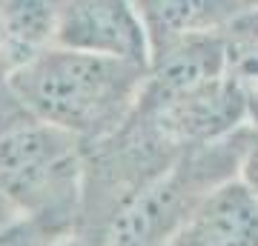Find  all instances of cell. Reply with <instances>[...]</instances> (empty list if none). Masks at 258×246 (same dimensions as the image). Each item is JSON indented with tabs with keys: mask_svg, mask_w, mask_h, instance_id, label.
<instances>
[{
	"mask_svg": "<svg viewBox=\"0 0 258 246\" xmlns=\"http://www.w3.org/2000/svg\"><path fill=\"white\" fill-rule=\"evenodd\" d=\"M249 126L186 149L112 218L101 246H169L192 209L218 183L241 175Z\"/></svg>",
	"mask_w": 258,
	"mask_h": 246,
	"instance_id": "cell-3",
	"label": "cell"
},
{
	"mask_svg": "<svg viewBox=\"0 0 258 246\" xmlns=\"http://www.w3.org/2000/svg\"><path fill=\"white\" fill-rule=\"evenodd\" d=\"M86 143L37 118L0 137V198L15 218L52 235L78 232L83 218Z\"/></svg>",
	"mask_w": 258,
	"mask_h": 246,
	"instance_id": "cell-2",
	"label": "cell"
},
{
	"mask_svg": "<svg viewBox=\"0 0 258 246\" xmlns=\"http://www.w3.org/2000/svg\"><path fill=\"white\" fill-rule=\"evenodd\" d=\"M57 235L26 218H15L0 226V246H52Z\"/></svg>",
	"mask_w": 258,
	"mask_h": 246,
	"instance_id": "cell-8",
	"label": "cell"
},
{
	"mask_svg": "<svg viewBox=\"0 0 258 246\" xmlns=\"http://www.w3.org/2000/svg\"><path fill=\"white\" fill-rule=\"evenodd\" d=\"M9 220H15V212L9 209V203L0 198V226H3V223H9Z\"/></svg>",
	"mask_w": 258,
	"mask_h": 246,
	"instance_id": "cell-11",
	"label": "cell"
},
{
	"mask_svg": "<svg viewBox=\"0 0 258 246\" xmlns=\"http://www.w3.org/2000/svg\"><path fill=\"white\" fill-rule=\"evenodd\" d=\"M29 118H35V115L26 109V103L18 98V92L9 86V80H0V137Z\"/></svg>",
	"mask_w": 258,
	"mask_h": 246,
	"instance_id": "cell-9",
	"label": "cell"
},
{
	"mask_svg": "<svg viewBox=\"0 0 258 246\" xmlns=\"http://www.w3.org/2000/svg\"><path fill=\"white\" fill-rule=\"evenodd\" d=\"M147 80L144 63L49 46L12 74L9 86L37 120L95 143L126 123Z\"/></svg>",
	"mask_w": 258,
	"mask_h": 246,
	"instance_id": "cell-1",
	"label": "cell"
},
{
	"mask_svg": "<svg viewBox=\"0 0 258 246\" xmlns=\"http://www.w3.org/2000/svg\"><path fill=\"white\" fill-rule=\"evenodd\" d=\"M57 46L152 63L147 23L138 0H66Z\"/></svg>",
	"mask_w": 258,
	"mask_h": 246,
	"instance_id": "cell-4",
	"label": "cell"
},
{
	"mask_svg": "<svg viewBox=\"0 0 258 246\" xmlns=\"http://www.w3.org/2000/svg\"><path fill=\"white\" fill-rule=\"evenodd\" d=\"M252 6L258 0H138L152 57L186 37L221 35Z\"/></svg>",
	"mask_w": 258,
	"mask_h": 246,
	"instance_id": "cell-6",
	"label": "cell"
},
{
	"mask_svg": "<svg viewBox=\"0 0 258 246\" xmlns=\"http://www.w3.org/2000/svg\"><path fill=\"white\" fill-rule=\"evenodd\" d=\"M66 0H3L6 43L0 57V80H9L23 63L57 46Z\"/></svg>",
	"mask_w": 258,
	"mask_h": 246,
	"instance_id": "cell-7",
	"label": "cell"
},
{
	"mask_svg": "<svg viewBox=\"0 0 258 246\" xmlns=\"http://www.w3.org/2000/svg\"><path fill=\"white\" fill-rule=\"evenodd\" d=\"M169 246H258V192L241 175L218 183Z\"/></svg>",
	"mask_w": 258,
	"mask_h": 246,
	"instance_id": "cell-5",
	"label": "cell"
},
{
	"mask_svg": "<svg viewBox=\"0 0 258 246\" xmlns=\"http://www.w3.org/2000/svg\"><path fill=\"white\" fill-rule=\"evenodd\" d=\"M3 43H6V29H3V0H0V57H3Z\"/></svg>",
	"mask_w": 258,
	"mask_h": 246,
	"instance_id": "cell-12",
	"label": "cell"
},
{
	"mask_svg": "<svg viewBox=\"0 0 258 246\" xmlns=\"http://www.w3.org/2000/svg\"><path fill=\"white\" fill-rule=\"evenodd\" d=\"M52 246H101L98 240H92V237H86L81 235V232H72V235H63V237H57Z\"/></svg>",
	"mask_w": 258,
	"mask_h": 246,
	"instance_id": "cell-10",
	"label": "cell"
}]
</instances>
